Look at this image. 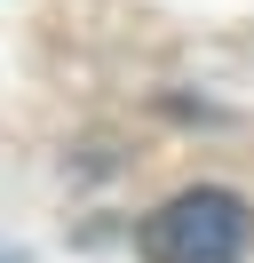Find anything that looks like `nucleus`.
Wrapping results in <instances>:
<instances>
[{"mask_svg":"<svg viewBox=\"0 0 254 263\" xmlns=\"http://www.w3.org/2000/svg\"><path fill=\"white\" fill-rule=\"evenodd\" d=\"M246 239H254L246 199L199 183V192H175L167 208L143 215L135 255H143V263H238V255H246Z\"/></svg>","mask_w":254,"mask_h":263,"instance_id":"obj_1","label":"nucleus"}]
</instances>
